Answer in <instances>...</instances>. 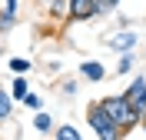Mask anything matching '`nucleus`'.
Here are the masks:
<instances>
[{
  "instance_id": "nucleus-1",
  "label": "nucleus",
  "mask_w": 146,
  "mask_h": 140,
  "mask_svg": "<svg viewBox=\"0 0 146 140\" xmlns=\"http://www.w3.org/2000/svg\"><path fill=\"white\" fill-rule=\"evenodd\" d=\"M103 110L113 117V123H116L119 130H123V137H126L129 130H136V127H143V113L133 107V100H129L126 93H119V97H103Z\"/></svg>"
},
{
  "instance_id": "nucleus-2",
  "label": "nucleus",
  "mask_w": 146,
  "mask_h": 140,
  "mask_svg": "<svg viewBox=\"0 0 146 140\" xmlns=\"http://www.w3.org/2000/svg\"><path fill=\"white\" fill-rule=\"evenodd\" d=\"M86 123L93 127V133H96L100 140H119V137H123V130L113 123V117L103 110V103H100V100L86 107Z\"/></svg>"
},
{
  "instance_id": "nucleus-3",
  "label": "nucleus",
  "mask_w": 146,
  "mask_h": 140,
  "mask_svg": "<svg viewBox=\"0 0 146 140\" xmlns=\"http://www.w3.org/2000/svg\"><path fill=\"white\" fill-rule=\"evenodd\" d=\"M66 17H70L73 23H83V20L100 17V10H96V0H70V7H66Z\"/></svg>"
},
{
  "instance_id": "nucleus-4",
  "label": "nucleus",
  "mask_w": 146,
  "mask_h": 140,
  "mask_svg": "<svg viewBox=\"0 0 146 140\" xmlns=\"http://www.w3.org/2000/svg\"><path fill=\"white\" fill-rule=\"evenodd\" d=\"M123 93L133 100V107H136L139 113H146V77H133V80H129V87H126Z\"/></svg>"
},
{
  "instance_id": "nucleus-5",
  "label": "nucleus",
  "mask_w": 146,
  "mask_h": 140,
  "mask_svg": "<svg viewBox=\"0 0 146 140\" xmlns=\"http://www.w3.org/2000/svg\"><path fill=\"white\" fill-rule=\"evenodd\" d=\"M136 30H119V33H113L110 37V50H116V54H126V50H133L136 47Z\"/></svg>"
},
{
  "instance_id": "nucleus-6",
  "label": "nucleus",
  "mask_w": 146,
  "mask_h": 140,
  "mask_svg": "<svg viewBox=\"0 0 146 140\" xmlns=\"http://www.w3.org/2000/svg\"><path fill=\"white\" fill-rule=\"evenodd\" d=\"M80 77L90 80V84H100V80H106V67L100 60H83L80 64Z\"/></svg>"
},
{
  "instance_id": "nucleus-7",
  "label": "nucleus",
  "mask_w": 146,
  "mask_h": 140,
  "mask_svg": "<svg viewBox=\"0 0 146 140\" xmlns=\"http://www.w3.org/2000/svg\"><path fill=\"white\" fill-rule=\"evenodd\" d=\"M53 117H50V113L46 110H33V130L36 133H53Z\"/></svg>"
},
{
  "instance_id": "nucleus-8",
  "label": "nucleus",
  "mask_w": 146,
  "mask_h": 140,
  "mask_svg": "<svg viewBox=\"0 0 146 140\" xmlns=\"http://www.w3.org/2000/svg\"><path fill=\"white\" fill-rule=\"evenodd\" d=\"M13 93L10 90H3V87H0V123H7L10 120V113H13Z\"/></svg>"
},
{
  "instance_id": "nucleus-9",
  "label": "nucleus",
  "mask_w": 146,
  "mask_h": 140,
  "mask_svg": "<svg viewBox=\"0 0 146 140\" xmlns=\"http://www.w3.org/2000/svg\"><path fill=\"white\" fill-rule=\"evenodd\" d=\"M27 90H30L27 77H23V74H17V77H13V90H10V93H13V100H23V97H27Z\"/></svg>"
},
{
  "instance_id": "nucleus-10",
  "label": "nucleus",
  "mask_w": 146,
  "mask_h": 140,
  "mask_svg": "<svg viewBox=\"0 0 146 140\" xmlns=\"http://www.w3.org/2000/svg\"><path fill=\"white\" fill-rule=\"evenodd\" d=\"M53 137L56 140H80V130L70 127V123H63V127H53Z\"/></svg>"
},
{
  "instance_id": "nucleus-11",
  "label": "nucleus",
  "mask_w": 146,
  "mask_h": 140,
  "mask_svg": "<svg viewBox=\"0 0 146 140\" xmlns=\"http://www.w3.org/2000/svg\"><path fill=\"white\" fill-rule=\"evenodd\" d=\"M13 23H17V13L13 10H0V33H10Z\"/></svg>"
},
{
  "instance_id": "nucleus-12",
  "label": "nucleus",
  "mask_w": 146,
  "mask_h": 140,
  "mask_svg": "<svg viewBox=\"0 0 146 140\" xmlns=\"http://www.w3.org/2000/svg\"><path fill=\"white\" fill-rule=\"evenodd\" d=\"M133 64H136V57H133V50H126V54H119L116 74H129V70H133Z\"/></svg>"
},
{
  "instance_id": "nucleus-13",
  "label": "nucleus",
  "mask_w": 146,
  "mask_h": 140,
  "mask_svg": "<svg viewBox=\"0 0 146 140\" xmlns=\"http://www.w3.org/2000/svg\"><path fill=\"white\" fill-rule=\"evenodd\" d=\"M23 107H30V110H43V97H40V93L36 90H27V97H23Z\"/></svg>"
},
{
  "instance_id": "nucleus-14",
  "label": "nucleus",
  "mask_w": 146,
  "mask_h": 140,
  "mask_svg": "<svg viewBox=\"0 0 146 140\" xmlns=\"http://www.w3.org/2000/svg\"><path fill=\"white\" fill-rule=\"evenodd\" d=\"M30 67L33 64H30L27 57H10V74H27Z\"/></svg>"
},
{
  "instance_id": "nucleus-15",
  "label": "nucleus",
  "mask_w": 146,
  "mask_h": 140,
  "mask_svg": "<svg viewBox=\"0 0 146 140\" xmlns=\"http://www.w3.org/2000/svg\"><path fill=\"white\" fill-rule=\"evenodd\" d=\"M66 7H70V0H50V17L53 20L66 17Z\"/></svg>"
},
{
  "instance_id": "nucleus-16",
  "label": "nucleus",
  "mask_w": 146,
  "mask_h": 140,
  "mask_svg": "<svg viewBox=\"0 0 146 140\" xmlns=\"http://www.w3.org/2000/svg\"><path fill=\"white\" fill-rule=\"evenodd\" d=\"M116 7H119V0H96V10H100V17H103V13H113Z\"/></svg>"
},
{
  "instance_id": "nucleus-17",
  "label": "nucleus",
  "mask_w": 146,
  "mask_h": 140,
  "mask_svg": "<svg viewBox=\"0 0 146 140\" xmlns=\"http://www.w3.org/2000/svg\"><path fill=\"white\" fill-rule=\"evenodd\" d=\"M60 90H63L66 97H73V93L80 90V80H63V84H60Z\"/></svg>"
},
{
  "instance_id": "nucleus-18",
  "label": "nucleus",
  "mask_w": 146,
  "mask_h": 140,
  "mask_svg": "<svg viewBox=\"0 0 146 140\" xmlns=\"http://www.w3.org/2000/svg\"><path fill=\"white\" fill-rule=\"evenodd\" d=\"M0 3H3V10H13V13L20 10V3H17V0H0Z\"/></svg>"
},
{
  "instance_id": "nucleus-19",
  "label": "nucleus",
  "mask_w": 146,
  "mask_h": 140,
  "mask_svg": "<svg viewBox=\"0 0 146 140\" xmlns=\"http://www.w3.org/2000/svg\"><path fill=\"white\" fill-rule=\"evenodd\" d=\"M0 60H3V44H0Z\"/></svg>"
},
{
  "instance_id": "nucleus-20",
  "label": "nucleus",
  "mask_w": 146,
  "mask_h": 140,
  "mask_svg": "<svg viewBox=\"0 0 146 140\" xmlns=\"http://www.w3.org/2000/svg\"><path fill=\"white\" fill-rule=\"evenodd\" d=\"M143 127H146V113H143Z\"/></svg>"
}]
</instances>
